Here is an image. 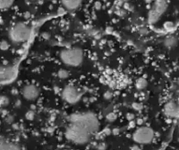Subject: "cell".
<instances>
[{"label":"cell","instance_id":"6da1fadb","mask_svg":"<svg viewBox=\"0 0 179 150\" xmlns=\"http://www.w3.org/2000/svg\"><path fill=\"white\" fill-rule=\"evenodd\" d=\"M91 132L78 124L72 123L67 127L65 131L66 138L72 143L77 145L86 144L90 140Z\"/></svg>","mask_w":179,"mask_h":150},{"label":"cell","instance_id":"7a4b0ae2","mask_svg":"<svg viewBox=\"0 0 179 150\" xmlns=\"http://www.w3.org/2000/svg\"><path fill=\"white\" fill-rule=\"evenodd\" d=\"M70 120L72 123L78 124L83 128L91 133L98 131L99 127V123L95 115L92 113H79V114H73L70 117Z\"/></svg>","mask_w":179,"mask_h":150},{"label":"cell","instance_id":"3957f363","mask_svg":"<svg viewBox=\"0 0 179 150\" xmlns=\"http://www.w3.org/2000/svg\"><path fill=\"white\" fill-rule=\"evenodd\" d=\"M61 61L67 66L78 67L83 61V50L78 48H65L60 54Z\"/></svg>","mask_w":179,"mask_h":150},{"label":"cell","instance_id":"277c9868","mask_svg":"<svg viewBox=\"0 0 179 150\" xmlns=\"http://www.w3.org/2000/svg\"><path fill=\"white\" fill-rule=\"evenodd\" d=\"M31 35V29L23 23L13 25L9 31V38L14 43H22L26 41Z\"/></svg>","mask_w":179,"mask_h":150},{"label":"cell","instance_id":"5b68a950","mask_svg":"<svg viewBox=\"0 0 179 150\" xmlns=\"http://www.w3.org/2000/svg\"><path fill=\"white\" fill-rule=\"evenodd\" d=\"M155 137L154 131L148 127H140L133 133V140L134 142L140 145L149 144L153 141Z\"/></svg>","mask_w":179,"mask_h":150},{"label":"cell","instance_id":"8992f818","mask_svg":"<svg viewBox=\"0 0 179 150\" xmlns=\"http://www.w3.org/2000/svg\"><path fill=\"white\" fill-rule=\"evenodd\" d=\"M168 7V4L166 0H156L154 5L149 12L148 19L150 23H156L161 18V16L164 13Z\"/></svg>","mask_w":179,"mask_h":150},{"label":"cell","instance_id":"52a82bcc","mask_svg":"<svg viewBox=\"0 0 179 150\" xmlns=\"http://www.w3.org/2000/svg\"><path fill=\"white\" fill-rule=\"evenodd\" d=\"M61 97L64 101L70 105L78 103L81 98V93L79 91L72 85H67L61 91Z\"/></svg>","mask_w":179,"mask_h":150},{"label":"cell","instance_id":"ba28073f","mask_svg":"<svg viewBox=\"0 0 179 150\" xmlns=\"http://www.w3.org/2000/svg\"><path fill=\"white\" fill-rule=\"evenodd\" d=\"M164 114L171 119H178L179 118V104L178 102L170 101L165 104L163 108Z\"/></svg>","mask_w":179,"mask_h":150},{"label":"cell","instance_id":"9c48e42d","mask_svg":"<svg viewBox=\"0 0 179 150\" xmlns=\"http://www.w3.org/2000/svg\"><path fill=\"white\" fill-rule=\"evenodd\" d=\"M39 89L33 84L26 85L22 89V95L25 99L29 100V101H34L39 97Z\"/></svg>","mask_w":179,"mask_h":150},{"label":"cell","instance_id":"30bf717a","mask_svg":"<svg viewBox=\"0 0 179 150\" xmlns=\"http://www.w3.org/2000/svg\"><path fill=\"white\" fill-rule=\"evenodd\" d=\"M64 8L69 11H74L79 8L82 4V0H61Z\"/></svg>","mask_w":179,"mask_h":150},{"label":"cell","instance_id":"8fae6325","mask_svg":"<svg viewBox=\"0 0 179 150\" xmlns=\"http://www.w3.org/2000/svg\"><path fill=\"white\" fill-rule=\"evenodd\" d=\"M12 75V71L9 68L0 67V79H7Z\"/></svg>","mask_w":179,"mask_h":150},{"label":"cell","instance_id":"7c38bea8","mask_svg":"<svg viewBox=\"0 0 179 150\" xmlns=\"http://www.w3.org/2000/svg\"><path fill=\"white\" fill-rule=\"evenodd\" d=\"M164 44H165L166 47L171 48H174V47L177 46V44H178V40L175 37H168L165 39Z\"/></svg>","mask_w":179,"mask_h":150},{"label":"cell","instance_id":"4fadbf2b","mask_svg":"<svg viewBox=\"0 0 179 150\" xmlns=\"http://www.w3.org/2000/svg\"><path fill=\"white\" fill-rule=\"evenodd\" d=\"M13 4V0H0V10H7Z\"/></svg>","mask_w":179,"mask_h":150},{"label":"cell","instance_id":"5bb4252c","mask_svg":"<svg viewBox=\"0 0 179 150\" xmlns=\"http://www.w3.org/2000/svg\"><path fill=\"white\" fill-rule=\"evenodd\" d=\"M135 85H136V88H137L138 90L141 91V90H144V89L147 87L148 83H147L146 79H144V78H139V79L136 81Z\"/></svg>","mask_w":179,"mask_h":150},{"label":"cell","instance_id":"9a60e30c","mask_svg":"<svg viewBox=\"0 0 179 150\" xmlns=\"http://www.w3.org/2000/svg\"><path fill=\"white\" fill-rule=\"evenodd\" d=\"M57 74H58V76H59L60 78H61V79H66V78H68L69 76V71L66 70H64V69L59 70V71H58Z\"/></svg>","mask_w":179,"mask_h":150},{"label":"cell","instance_id":"2e32d148","mask_svg":"<svg viewBox=\"0 0 179 150\" xmlns=\"http://www.w3.org/2000/svg\"><path fill=\"white\" fill-rule=\"evenodd\" d=\"M163 27H164V29H165V30H167V31H171V30H173V29H174L175 26H174V24H173L172 22L168 21V22H165V23H164Z\"/></svg>","mask_w":179,"mask_h":150},{"label":"cell","instance_id":"e0dca14e","mask_svg":"<svg viewBox=\"0 0 179 150\" xmlns=\"http://www.w3.org/2000/svg\"><path fill=\"white\" fill-rule=\"evenodd\" d=\"M35 117V113H34L33 111H29L26 113V119L28 120H33Z\"/></svg>","mask_w":179,"mask_h":150},{"label":"cell","instance_id":"ac0fdd59","mask_svg":"<svg viewBox=\"0 0 179 150\" xmlns=\"http://www.w3.org/2000/svg\"><path fill=\"white\" fill-rule=\"evenodd\" d=\"M106 119L109 120V121H114L116 119H117V115L115 113H109L107 116H106Z\"/></svg>","mask_w":179,"mask_h":150},{"label":"cell","instance_id":"d6986e66","mask_svg":"<svg viewBox=\"0 0 179 150\" xmlns=\"http://www.w3.org/2000/svg\"><path fill=\"white\" fill-rule=\"evenodd\" d=\"M0 104L2 105H5L8 104V98L6 97H0Z\"/></svg>","mask_w":179,"mask_h":150},{"label":"cell","instance_id":"ffe728a7","mask_svg":"<svg viewBox=\"0 0 179 150\" xmlns=\"http://www.w3.org/2000/svg\"><path fill=\"white\" fill-rule=\"evenodd\" d=\"M0 48H1V49L5 50V49H7L9 48V44L6 41H2L1 44H0Z\"/></svg>","mask_w":179,"mask_h":150},{"label":"cell","instance_id":"44dd1931","mask_svg":"<svg viewBox=\"0 0 179 150\" xmlns=\"http://www.w3.org/2000/svg\"><path fill=\"white\" fill-rule=\"evenodd\" d=\"M133 107H134V109H135V110H137V111H139L141 109V105L138 104V103H135V104H134L133 105Z\"/></svg>","mask_w":179,"mask_h":150},{"label":"cell","instance_id":"7402d4cb","mask_svg":"<svg viewBox=\"0 0 179 150\" xmlns=\"http://www.w3.org/2000/svg\"><path fill=\"white\" fill-rule=\"evenodd\" d=\"M104 98H106V99H110L111 97H112V93L111 92H105V94L104 95Z\"/></svg>","mask_w":179,"mask_h":150},{"label":"cell","instance_id":"603a6c76","mask_svg":"<svg viewBox=\"0 0 179 150\" xmlns=\"http://www.w3.org/2000/svg\"><path fill=\"white\" fill-rule=\"evenodd\" d=\"M134 114H131V113H128V114H127V119H128L130 121H132V119H134Z\"/></svg>","mask_w":179,"mask_h":150},{"label":"cell","instance_id":"cb8c5ba5","mask_svg":"<svg viewBox=\"0 0 179 150\" xmlns=\"http://www.w3.org/2000/svg\"><path fill=\"white\" fill-rule=\"evenodd\" d=\"M41 36H42V38H44V39H48L50 35H49V34H47V33H43Z\"/></svg>","mask_w":179,"mask_h":150},{"label":"cell","instance_id":"d4e9b609","mask_svg":"<svg viewBox=\"0 0 179 150\" xmlns=\"http://www.w3.org/2000/svg\"><path fill=\"white\" fill-rule=\"evenodd\" d=\"M111 133V131L109 130V128H105V130L104 132V134H105V135H108V134H110Z\"/></svg>","mask_w":179,"mask_h":150},{"label":"cell","instance_id":"484cf974","mask_svg":"<svg viewBox=\"0 0 179 150\" xmlns=\"http://www.w3.org/2000/svg\"><path fill=\"white\" fill-rule=\"evenodd\" d=\"M95 7H96L97 9H100V8H101V4H100L99 2H97V3L95 4Z\"/></svg>","mask_w":179,"mask_h":150},{"label":"cell","instance_id":"4316f807","mask_svg":"<svg viewBox=\"0 0 179 150\" xmlns=\"http://www.w3.org/2000/svg\"><path fill=\"white\" fill-rule=\"evenodd\" d=\"M178 104H179V98H178Z\"/></svg>","mask_w":179,"mask_h":150}]
</instances>
